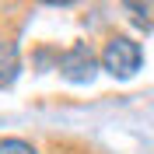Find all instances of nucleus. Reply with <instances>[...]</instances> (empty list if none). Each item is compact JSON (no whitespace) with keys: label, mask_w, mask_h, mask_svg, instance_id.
I'll use <instances>...</instances> for the list:
<instances>
[{"label":"nucleus","mask_w":154,"mask_h":154,"mask_svg":"<svg viewBox=\"0 0 154 154\" xmlns=\"http://www.w3.org/2000/svg\"><path fill=\"white\" fill-rule=\"evenodd\" d=\"M102 67L112 77H119V81H130L137 74V67H140V46H137L133 38H126V35L109 38L105 53H102Z\"/></svg>","instance_id":"1"},{"label":"nucleus","mask_w":154,"mask_h":154,"mask_svg":"<svg viewBox=\"0 0 154 154\" xmlns=\"http://www.w3.org/2000/svg\"><path fill=\"white\" fill-rule=\"evenodd\" d=\"M60 74L74 81V84H88L95 77V53L88 42H74V46L60 56Z\"/></svg>","instance_id":"2"},{"label":"nucleus","mask_w":154,"mask_h":154,"mask_svg":"<svg viewBox=\"0 0 154 154\" xmlns=\"http://www.w3.org/2000/svg\"><path fill=\"white\" fill-rule=\"evenodd\" d=\"M0 154H35L25 140H0Z\"/></svg>","instance_id":"4"},{"label":"nucleus","mask_w":154,"mask_h":154,"mask_svg":"<svg viewBox=\"0 0 154 154\" xmlns=\"http://www.w3.org/2000/svg\"><path fill=\"white\" fill-rule=\"evenodd\" d=\"M18 70H21L18 46H14V42H0V88L14 84V81H18Z\"/></svg>","instance_id":"3"}]
</instances>
